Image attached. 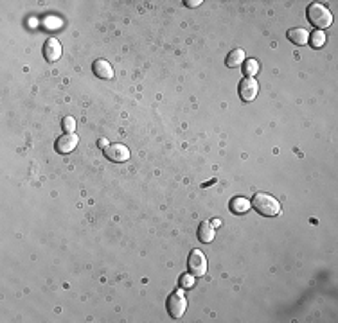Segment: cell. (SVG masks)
Here are the masks:
<instances>
[{
    "label": "cell",
    "mask_w": 338,
    "mask_h": 323,
    "mask_svg": "<svg viewBox=\"0 0 338 323\" xmlns=\"http://www.w3.org/2000/svg\"><path fill=\"white\" fill-rule=\"evenodd\" d=\"M306 15H308L309 24L315 25V27H318V31L327 29L331 24H333V15H331L329 8L324 6V4H320V2H313V4H309Z\"/></svg>",
    "instance_id": "1"
},
{
    "label": "cell",
    "mask_w": 338,
    "mask_h": 323,
    "mask_svg": "<svg viewBox=\"0 0 338 323\" xmlns=\"http://www.w3.org/2000/svg\"><path fill=\"white\" fill-rule=\"evenodd\" d=\"M250 205L257 210V212L261 214V216H266V217L279 216L280 210H283V209H280V203H279V201H277L273 196H270V194H266V192H257V194H254V198H252Z\"/></svg>",
    "instance_id": "2"
},
{
    "label": "cell",
    "mask_w": 338,
    "mask_h": 323,
    "mask_svg": "<svg viewBox=\"0 0 338 323\" xmlns=\"http://www.w3.org/2000/svg\"><path fill=\"white\" fill-rule=\"evenodd\" d=\"M186 309H187V300L186 296H184V293H182V291H175L173 295L167 298L169 316L175 319H180L182 316H184V312H186Z\"/></svg>",
    "instance_id": "3"
},
{
    "label": "cell",
    "mask_w": 338,
    "mask_h": 323,
    "mask_svg": "<svg viewBox=\"0 0 338 323\" xmlns=\"http://www.w3.org/2000/svg\"><path fill=\"white\" fill-rule=\"evenodd\" d=\"M187 266H189V271L193 277H203L207 273V259L203 255V251L200 249H193L189 253V259H187Z\"/></svg>",
    "instance_id": "4"
},
{
    "label": "cell",
    "mask_w": 338,
    "mask_h": 323,
    "mask_svg": "<svg viewBox=\"0 0 338 323\" xmlns=\"http://www.w3.org/2000/svg\"><path fill=\"white\" fill-rule=\"evenodd\" d=\"M257 94H259V85H257L256 78L241 79V83H239V97H241V101L252 102L257 97Z\"/></svg>",
    "instance_id": "5"
},
{
    "label": "cell",
    "mask_w": 338,
    "mask_h": 323,
    "mask_svg": "<svg viewBox=\"0 0 338 323\" xmlns=\"http://www.w3.org/2000/svg\"><path fill=\"white\" fill-rule=\"evenodd\" d=\"M104 156L111 162H126L130 158V149L123 144H108L106 148H104Z\"/></svg>",
    "instance_id": "6"
},
{
    "label": "cell",
    "mask_w": 338,
    "mask_h": 323,
    "mask_svg": "<svg viewBox=\"0 0 338 323\" xmlns=\"http://www.w3.org/2000/svg\"><path fill=\"white\" fill-rule=\"evenodd\" d=\"M79 139L76 133H63L62 137H58L56 144H54V148L60 155H69L70 151H74L76 146H78Z\"/></svg>",
    "instance_id": "7"
},
{
    "label": "cell",
    "mask_w": 338,
    "mask_h": 323,
    "mask_svg": "<svg viewBox=\"0 0 338 323\" xmlns=\"http://www.w3.org/2000/svg\"><path fill=\"white\" fill-rule=\"evenodd\" d=\"M43 57L49 63L58 61L60 57H62V45H60V41L56 38H49L45 41V45H43Z\"/></svg>",
    "instance_id": "8"
},
{
    "label": "cell",
    "mask_w": 338,
    "mask_h": 323,
    "mask_svg": "<svg viewBox=\"0 0 338 323\" xmlns=\"http://www.w3.org/2000/svg\"><path fill=\"white\" fill-rule=\"evenodd\" d=\"M92 70H94V74L101 79H111V76H114V69H111V65L106 59H97V61H94Z\"/></svg>",
    "instance_id": "9"
},
{
    "label": "cell",
    "mask_w": 338,
    "mask_h": 323,
    "mask_svg": "<svg viewBox=\"0 0 338 323\" xmlns=\"http://www.w3.org/2000/svg\"><path fill=\"white\" fill-rule=\"evenodd\" d=\"M229 209H231L234 214H238V216H241V214H247L248 210L252 209V205H250V201H248L247 198L236 196V198H232V200H231Z\"/></svg>",
    "instance_id": "10"
},
{
    "label": "cell",
    "mask_w": 338,
    "mask_h": 323,
    "mask_svg": "<svg viewBox=\"0 0 338 323\" xmlns=\"http://www.w3.org/2000/svg\"><path fill=\"white\" fill-rule=\"evenodd\" d=\"M286 36H288V40L292 41V43H295V45H306L309 33L302 27H295V29H290L288 33H286Z\"/></svg>",
    "instance_id": "11"
},
{
    "label": "cell",
    "mask_w": 338,
    "mask_h": 323,
    "mask_svg": "<svg viewBox=\"0 0 338 323\" xmlns=\"http://www.w3.org/2000/svg\"><path fill=\"white\" fill-rule=\"evenodd\" d=\"M214 226H212V223L210 221H202L198 226V239L203 242V244H209V242H212V239H214Z\"/></svg>",
    "instance_id": "12"
},
{
    "label": "cell",
    "mask_w": 338,
    "mask_h": 323,
    "mask_svg": "<svg viewBox=\"0 0 338 323\" xmlns=\"http://www.w3.org/2000/svg\"><path fill=\"white\" fill-rule=\"evenodd\" d=\"M241 63H245V50L243 49H234L229 52L227 59H225V65L234 69V67H239Z\"/></svg>",
    "instance_id": "13"
},
{
    "label": "cell",
    "mask_w": 338,
    "mask_h": 323,
    "mask_svg": "<svg viewBox=\"0 0 338 323\" xmlns=\"http://www.w3.org/2000/svg\"><path fill=\"white\" fill-rule=\"evenodd\" d=\"M308 41H309V45L313 47V49H322V47L326 45V41H327V36H326V33L324 31H313V33L309 34V38H308Z\"/></svg>",
    "instance_id": "14"
},
{
    "label": "cell",
    "mask_w": 338,
    "mask_h": 323,
    "mask_svg": "<svg viewBox=\"0 0 338 323\" xmlns=\"http://www.w3.org/2000/svg\"><path fill=\"white\" fill-rule=\"evenodd\" d=\"M259 61L257 59H247V61L243 63V72L247 78H254V76H257V72H259Z\"/></svg>",
    "instance_id": "15"
},
{
    "label": "cell",
    "mask_w": 338,
    "mask_h": 323,
    "mask_svg": "<svg viewBox=\"0 0 338 323\" xmlns=\"http://www.w3.org/2000/svg\"><path fill=\"white\" fill-rule=\"evenodd\" d=\"M62 127L65 133H74L76 130V120L72 119V117H65V119L62 120Z\"/></svg>",
    "instance_id": "16"
},
{
    "label": "cell",
    "mask_w": 338,
    "mask_h": 323,
    "mask_svg": "<svg viewBox=\"0 0 338 323\" xmlns=\"http://www.w3.org/2000/svg\"><path fill=\"white\" fill-rule=\"evenodd\" d=\"M180 286H184V287H191V286H193V277H191V275H182V278H180Z\"/></svg>",
    "instance_id": "17"
},
{
    "label": "cell",
    "mask_w": 338,
    "mask_h": 323,
    "mask_svg": "<svg viewBox=\"0 0 338 323\" xmlns=\"http://www.w3.org/2000/svg\"><path fill=\"white\" fill-rule=\"evenodd\" d=\"M186 4L189 6V8H196V6H200V4H202V0H187Z\"/></svg>",
    "instance_id": "18"
},
{
    "label": "cell",
    "mask_w": 338,
    "mask_h": 323,
    "mask_svg": "<svg viewBox=\"0 0 338 323\" xmlns=\"http://www.w3.org/2000/svg\"><path fill=\"white\" fill-rule=\"evenodd\" d=\"M97 144H99V146H101V148H103V149H104V148H106V146H108V142H106V140H104V139H101V140H99V142H97Z\"/></svg>",
    "instance_id": "19"
}]
</instances>
